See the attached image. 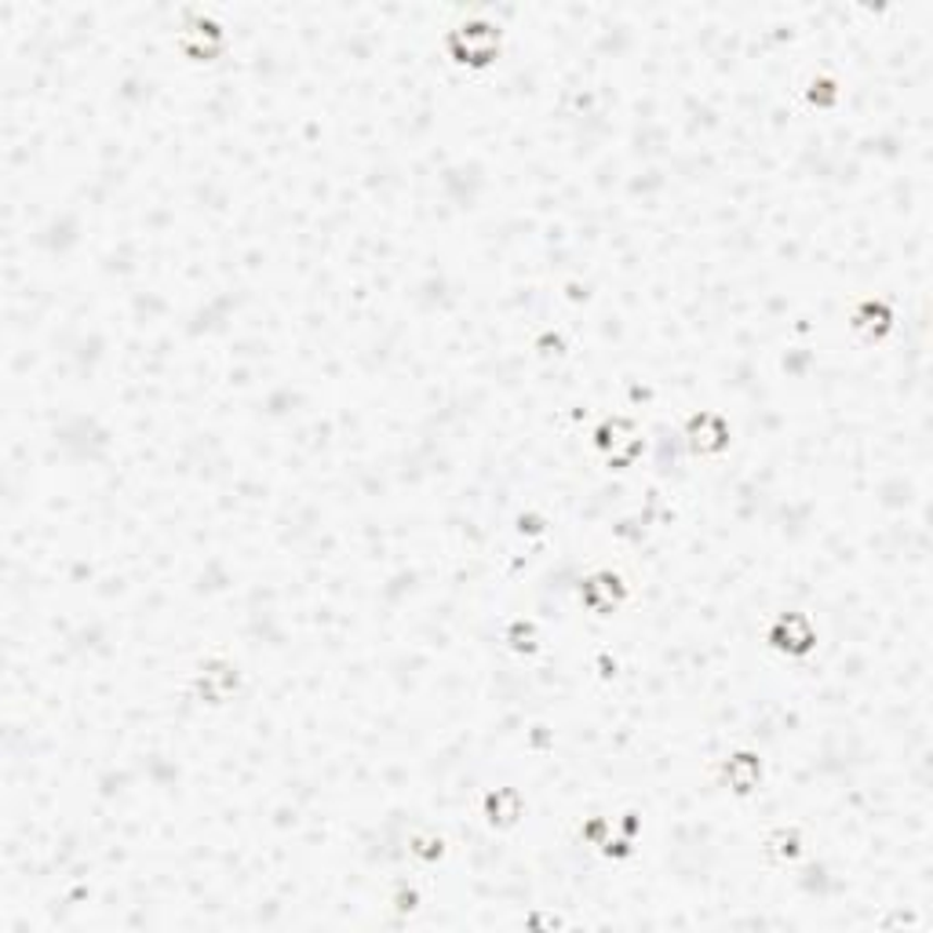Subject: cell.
Masks as SVG:
<instances>
[{"label": "cell", "mask_w": 933, "mask_h": 933, "mask_svg": "<svg viewBox=\"0 0 933 933\" xmlns=\"http://www.w3.org/2000/svg\"><path fill=\"white\" fill-rule=\"evenodd\" d=\"M784 638H792L781 652L787 657H806V652L817 649V627L813 620L803 613V609H792V613H776V620L770 624V646L776 649Z\"/></svg>", "instance_id": "obj_1"}, {"label": "cell", "mask_w": 933, "mask_h": 933, "mask_svg": "<svg viewBox=\"0 0 933 933\" xmlns=\"http://www.w3.org/2000/svg\"><path fill=\"white\" fill-rule=\"evenodd\" d=\"M725 776H730L733 795H751L762 781V759L755 751H741L725 759Z\"/></svg>", "instance_id": "obj_2"}]
</instances>
